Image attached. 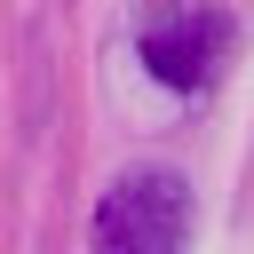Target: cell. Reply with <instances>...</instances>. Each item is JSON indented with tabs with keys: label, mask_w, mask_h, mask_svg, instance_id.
Instances as JSON below:
<instances>
[{
	"label": "cell",
	"mask_w": 254,
	"mask_h": 254,
	"mask_svg": "<svg viewBox=\"0 0 254 254\" xmlns=\"http://www.w3.org/2000/svg\"><path fill=\"white\" fill-rule=\"evenodd\" d=\"M222 48H230V24H222L214 8H198V0H167V8H151V24H143V64H151V79H167V87H183V95L222 71Z\"/></svg>",
	"instance_id": "cell-2"
},
{
	"label": "cell",
	"mask_w": 254,
	"mask_h": 254,
	"mask_svg": "<svg viewBox=\"0 0 254 254\" xmlns=\"http://www.w3.org/2000/svg\"><path fill=\"white\" fill-rule=\"evenodd\" d=\"M103 254H175L190 238V183L175 167H127L103 206H95V230H87Z\"/></svg>",
	"instance_id": "cell-1"
}]
</instances>
